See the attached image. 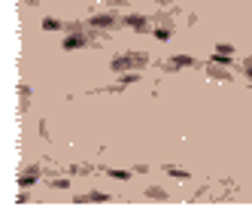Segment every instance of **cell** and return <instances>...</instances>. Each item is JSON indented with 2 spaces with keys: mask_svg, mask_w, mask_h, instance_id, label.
<instances>
[{
  "mask_svg": "<svg viewBox=\"0 0 252 222\" xmlns=\"http://www.w3.org/2000/svg\"><path fill=\"white\" fill-rule=\"evenodd\" d=\"M149 58L143 52H125V55H116V58L110 61L113 73H125V70H140V67H146Z\"/></svg>",
  "mask_w": 252,
  "mask_h": 222,
  "instance_id": "6da1fadb",
  "label": "cell"
},
{
  "mask_svg": "<svg viewBox=\"0 0 252 222\" xmlns=\"http://www.w3.org/2000/svg\"><path fill=\"white\" fill-rule=\"evenodd\" d=\"M64 31H67V37H64V49H82V46L92 43V37L85 34L82 22H70V25H64Z\"/></svg>",
  "mask_w": 252,
  "mask_h": 222,
  "instance_id": "7a4b0ae2",
  "label": "cell"
},
{
  "mask_svg": "<svg viewBox=\"0 0 252 222\" xmlns=\"http://www.w3.org/2000/svg\"><path fill=\"white\" fill-rule=\"evenodd\" d=\"M116 25H119V18H116L113 12H97V15H92V18H88V28H97V31L116 28Z\"/></svg>",
  "mask_w": 252,
  "mask_h": 222,
  "instance_id": "3957f363",
  "label": "cell"
},
{
  "mask_svg": "<svg viewBox=\"0 0 252 222\" xmlns=\"http://www.w3.org/2000/svg\"><path fill=\"white\" fill-rule=\"evenodd\" d=\"M128 28H134L137 34H146V31H152V18H146V15H125L122 18Z\"/></svg>",
  "mask_w": 252,
  "mask_h": 222,
  "instance_id": "277c9868",
  "label": "cell"
},
{
  "mask_svg": "<svg viewBox=\"0 0 252 222\" xmlns=\"http://www.w3.org/2000/svg\"><path fill=\"white\" fill-rule=\"evenodd\" d=\"M40 174H43V168H40V164H31V168H25V171L19 174V186H22V189L33 186V183L40 180Z\"/></svg>",
  "mask_w": 252,
  "mask_h": 222,
  "instance_id": "5b68a950",
  "label": "cell"
},
{
  "mask_svg": "<svg viewBox=\"0 0 252 222\" xmlns=\"http://www.w3.org/2000/svg\"><path fill=\"white\" fill-rule=\"evenodd\" d=\"M204 73H207V76L210 79H216V82H231V73L225 70V67H219V64H204Z\"/></svg>",
  "mask_w": 252,
  "mask_h": 222,
  "instance_id": "8992f818",
  "label": "cell"
},
{
  "mask_svg": "<svg viewBox=\"0 0 252 222\" xmlns=\"http://www.w3.org/2000/svg\"><path fill=\"white\" fill-rule=\"evenodd\" d=\"M197 61L191 58V55H170V58L164 61V67L167 70H179V67H194Z\"/></svg>",
  "mask_w": 252,
  "mask_h": 222,
  "instance_id": "52a82bcc",
  "label": "cell"
},
{
  "mask_svg": "<svg viewBox=\"0 0 252 222\" xmlns=\"http://www.w3.org/2000/svg\"><path fill=\"white\" fill-rule=\"evenodd\" d=\"M76 204H103V201H110V195H103V192H88V195H79L73 198Z\"/></svg>",
  "mask_w": 252,
  "mask_h": 222,
  "instance_id": "ba28073f",
  "label": "cell"
},
{
  "mask_svg": "<svg viewBox=\"0 0 252 222\" xmlns=\"http://www.w3.org/2000/svg\"><path fill=\"white\" fill-rule=\"evenodd\" d=\"M164 174L173 177V180H179V183H189V177H191L186 168H179V164H164Z\"/></svg>",
  "mask_w": 252,
  "mask_h": 222,
  "instance_id": "9c48e42d",
  "label": "cell"
},
{
  "mask_svg": "<svg viewBox=\"0 0 252 222\" xmlns=\"http://www.w3.org/2000/svg\"><path fill=\"white\" fill-rule=\"evenodd\" d=\"M152 34H155V40L167 43L170 37H173V25H155V28H152Z\"/></svg>",
  "mask_w": 252,
  "mask_h": 222,
  "instance_id": "30bf717a",
  "label": "cell"
},
{
  "mask_svg": "<svg viewBox=\"0 0 252 222\" xmlns=\"http://www.w3.org/2000/svg\"><path fill=\"white\" fill-rule=\"evenodd\" d=\"M146 198H149V201H170L167 192L161 189V186H149V189H146Z\"/></svg>",
  "mask_w": 252,
  "mask_h": 222,
  "instance_id": "8fae6325",
  "label": "cell"
},
{
  "mask_svg": "<svg viewBox=\"0 0 252 222\" xmlns=\"http://www.w3.org/2000/svg\"><path fill=\"white\" fill-rule=\"evenodd\" d=\"M43 31H64V25L58 22V18H52V15H46V18H43Z\"/></svg>",
  "mask_w": 252,
  "mask_h": 222,
  "instance_id": "7c38bea8",
  "label": "cell"
},
{
  "mask_svg": "<svg viewBox=\"0 0 252 222\" xmlns=\"http://www.w3.org/2000/svg\"><path fill=\"white\" fill-rule=\"evenodd\" d=\"M49 186H52V189H67L70 180H67V177H49Z\"/></svg>",
  "mask_w": 252,
  "mask_h": 222,
  "instance_id": "4fadbf2b",
  "label": "cell"
},
{
  "mask_svg": "<svg viewBox=\"0 0 252 222\" xmlns=\"http://www.w3.org/2000/svg\"><path fill=\"white\" fill-rule=\"evenodd\" d=\"M106 177H113V180H131V171H119V168H110V171H103Z\"/></svg>",
  "mask_w": 252,
  "mask_h": 222,
  "instance_id": "5bb4252c",
  "label": "cell"
},
{
  "mask_svg": "<svg viewBox=\"0 0 252 222\" xmlns=\"http://www.w3.org/2000/svg\"><path fill=\"white\" fill-rule=\"evenodd\" d=\"M231 58H234V55H225V52H213V64H231Z\"/></svg>",
  "mask_w": 252,
  "mask_h": 222,
  "instance_id": "9a60e30c",
  "label": "cell"
},
{
  "mask_svg": "<svg viewBox=\"0 0 252 222\" xmlns=\"http://www.w3.org/2000/svg\"><path fill=\"white\" fill-rule=\"evenodd\" d=\"M119 82H122V85H131V82H140V76H137V73L131 70V73H122V76H119Z\"/></svg>",
  "mask_w": 252,
  "mask_h": 222,
  "instance_id": "2e32d148",
  "label": "cell"
},
{
  "mask_svg": "<svg viewBox=\"0 0 252 222\" xmlns=\"http://www.w3.org/2000/svg\"><path fill=\"white\" fill-rule=\"evenodd\" d=\"M216 52H225V55H234V46H231V43H219V46H216Z\"/></svg>",
  "mask_w": 252,
  "mask_h": 222,
  "instance_id": "e0dca14e",
  "label": "cell"
},
{
  "mask_svg": "<svg viewBox=\"0 0 252 222\" xmlns=\"http://www.w3.org/2000/svg\"><path fill=\"white\" fill-rule=\"evenodd\" d=\"M100 3H103V6H125L128 0H100Z\"/></svg>",
  "mask_w": 252,
  "mask_h": 222,
  "instance_id": "ac0fdd59",
  "label": "cell"
},
{
  "mask_svg": "<svg viewBox=\"0 0 252 222\" xmlns=\"http://www.w3.org/2000/svg\"><path fill=\"white\" fill-rule=\"evenodd\" d=\"M155 3H158L161 9H170V6H173V0H155Z\"/></svg>",
  "mask_w": 252,
  "mask_h": 222,
  "instance_id": "d6986e66",
  "label": "cell"
},
{
  "mask_svg": "<svg viewBox=\"0 0 252 222\" xmlns=\"http://www.w3.org/2000/svg\"><path fill=\"white\" fill-rule=\"evenodd\" d=\"M25 3H28V6H40V3H43V0H25Z\"/></svg>",
  "mask_w": 252,
  "mask_h": 222,
  "instance_id": "ffe728a7",
  "label": "cell"
},
{
  "mask_svg": "<svg viewBox=\"0 0 252 222\" xmlns=\"http://www.w3.org/2000/svg\"><path fill=\"white\" fill-rule=\"evenodd\" d=\"M249 61H252V58H249Z\"/></svg>",
  "mask_w": 252,
  "mask_h": 222,
  "instance_id": "44dd1931",
  "label": "cell"
}]
</instances>
